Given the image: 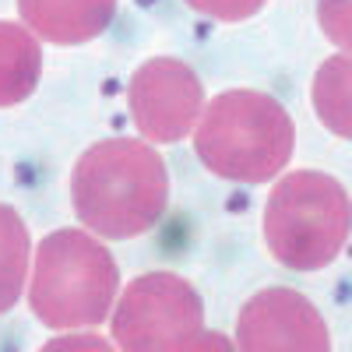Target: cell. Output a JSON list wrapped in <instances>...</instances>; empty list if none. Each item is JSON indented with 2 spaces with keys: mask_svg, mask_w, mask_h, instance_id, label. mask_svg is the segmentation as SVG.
Here are the masks:
<instances>
[{
  "mask_svg": "<svg viewBox=\"0 0 352 352\" xmlns=\"http://www.w3.org/2000/svg\"><path fill=\"white\" fill-rule=\"evenodd\" d=\"M197 159L222 180L268 184L292 155V120L278 99L236 88L204 106L194 131Z\"/></svg>",
  "mask_w": 352,
  "mask_h": 352,
  "instance_id": "cell-2",
  "label": "cell"
},
{
  "mask_svg": "<svg viewBox=\"0 0 352 352\" xmlns=\"http://www.w3.org/2000/svg\"><path fill=\"white\" fill-rule=\"evenodd\" d=\"M352 232V201L328 173L296 169L272 187L264 204V243L292 272H320Z\"/></svg>",
  "mask_w": 352,
  "mask_h": 352,
  "instance_id": "cell-3",
  "label": "cell"
},
{
  "mask_svg": "<svg viewBox=\"0 0 352 352\" xmlns=\"http://www.w3.org/2000/svg\"><path fill=\"white\" fill-rule=\"evenodd\" d=\"M43 53L28 25L0 21V109L18 106L36 92Z\"/></svg>",
  "mask_w": 352,
  "mask_h": 352,
  "instance_id": "cell-9",
  "label": "cell"
},
{
  "mask_svg": "<svg viewBox=\"0 0 352 352\" xmlns=\"http://www.w3.org/2000/svg\"><path fill=\"white\" fill-rule=\"evenodd\" d=\"M28 275V229L21 215L8 204H0V314H8Z\"/></svg>",
  "mask_w": 352,
  "mask_h": 352,
  "instance_id": "cell-11",
  "label": "cell"
},
{
  "mask_svg": "<svg viewBox=\"0 0 352 352\" xmlns=\"http://www.w3.org/2000/svg\"><path fill=\"white\" fill-rule=\"evenodd\" d=\"M310 99L317 109V120L331 134L352 141V53L328 56L317 67Z\"/></svg>",
  "mask_w": 352,
  "mask_h": 352,
  "instance_id": "cell-10",
  "label": "cell"
},
{
  "mask_svg": "<svg viewBox=\"0 0 352 352\" xmlns=\"http://www.w3.org/2000/svg\"><path fill=\"white\" fill-rule=\"evenodd\" d=\"M204 307L190 282L169 272L141 275L127 285L113 310V338L131 352H169V349H197L201 342Z\"/></svg>",
  "mask_w": 352,
  "mask_h": 352,
  "instance_id": "cell-5",
  "label": "cell"
},
{
  "mask_svg": "<svg viewBox=\"0 0 352 352\" xmlns=\"http://www.w3.org/2000/svg\"><path fill=\"white\" fill-rule=\"evenodd\" d=\"M21 21L56 46H78L102 36L116 0H18Z\"/></svg>",
  "mask_w": 352,
  "mask_h": 352,
  "instance_id": "cell-8",
  "label": "cell"
},
{
  "mask_svg": "<svg viewBox=\"0 0 352 352\" xmlns=\"http://www.w3.org/2000/svg\"><path fill=\"white\" fill-rule=\"evenodd\" d=\"M116 282V261L92 232L60 229L36 250L28 303L46 328H92L113 310Z\"/></svg>",
  "mask_w": 352,
  "mask_h": 352,
  "instance_id": "cell-4",
  "label": "cell"
},
{
  "mask_svg": "<svg viewBox=\"0 0 352 352\" xmlns=\"http://www.w3.org/2000/svg\"><path fill=\"white\" fill-rule=\"evenodd\" d=\"M317 25L335 46L352 53V0H317Z\"/></svg>",
  "mask_w": 352,
  "mask_h": 352,
  "instance_id": "cell-12",
  "label": "cell"
},
{
  "mask_svg": "<svg viewBox=\"0 0 352 352\" xmlns=\"http://www.w3.org/2000/svg\"><path fill=\"white\" fill-rule=\"evenodd\" d=\"M127 102L138 131L155 144L180 141L197 127L204 113V92L197 74L173 56H155L134 71L127 85Z\"/></svg>",
  "mask_w": 352,
  "mask_h": 352,
  "instance_id": "cell-6",
  "label": "cell"
},
{
  "mask_svg": "<svg viewBox=\"0 0 352 352\" xmlns=\"http://www.w3.org/2000/svg\"><path fill=\"white\" fill-rule=\"evenodd\" d=\"M236 345L250 352H324L331 349V338L324 317L303 292L264 289L247 300L236 317Z\"/></svg>",
  "mask_w": 352,
  "mask_h": 352,
  "instance_id": "cell-7",
  "label": "cell"
},
{
  "mask_svg": "<svg viewBox=\"0 0 352 352\" xmlns=\"http://www.w3.org/2000/svg\"><path fill=\"white\" fill-rule=\"evenodd\" d=\"M197 14H208L215 21H243L257 14L268 0H187Z\"/></svg>",
  "mask_w": 352,
  "mask_h": 352,
  "instance_id": "cell-13",
  "label": "cell"
},
{
  "mask_svg": "<svg viewBox=\"0 0 352 352\" xmlns=\"http://www.w3.org/2000/svg\"><path fill=\"white\" fill-rule=\"evenodd\" d=\"M71 201L81 226L106 240L148 232L169 201V176L159 152L134 138L92 144L71 173Z\"/></svg>",
  "mask_w": 352,
  "mask_h": 352,
  "instance_id": "cell-1",
  "label": "cell"
}]
</instances>
